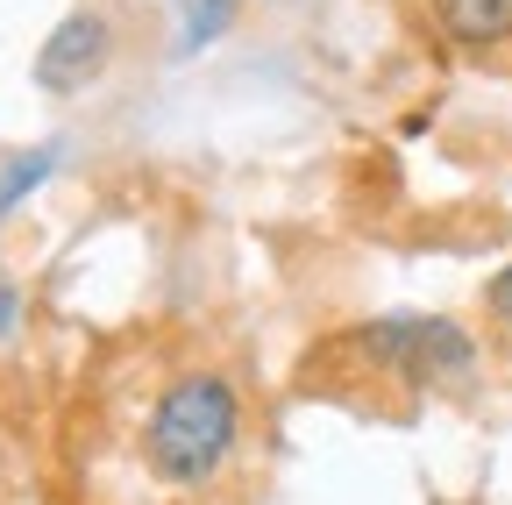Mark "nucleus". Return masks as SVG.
<instances>
[{"label": "nucleus", "instance_id": "f257e3e1", "mask_svg": "<svg viewBox=\"0 0 512 505\" xmlns=\"http://www.w3.org/2000/svg\"><path fill=\"white\" fill-rule=\"evenodd\" d=\"M249 434L242 392L228 370H178L143 413V463L171 491H207L228 477L235 449Z\"/></svg>", "mask_w": 512, "mask_h": 505}, {"label": "nucleus", "instance_id": "7ed1b4c3", "mask_svg": "<svg viewBox=\"0 0 512 505\" xmlns=\"http://www.w3.org/2000/svg\"><path fill=\"white\" fill-rule=\"evenodd\" d=\"M107 65H114V22H107L100 8H79V15H64V22L36 43L29 79H36L43 93H57V100H72V93L100 86Z\"/></svg>", "mask_w": 512, "mask_h": 505}, {"label": "nucleus", "instance_id": "0eeeda50", "mask_svg": "<svg viewBox=\"0 0 512 505\" xmlns=\"http://www.w3.org/2000/svg\"><path fill=\"white\" fill-rule=\"evenodd\" d=\"M484 313L512 335V264H505V271H491V285H484Z\"/></svg>", "mask_w": 512, "mask_h": 505}, {"label": "nucleus", "instance_id": "20e7f679", "mask_svg": "<svg viewBox=\"0 0 512 505\" xmlns=\"http://www.w3.org/2000/svg\"><path fill=\"white\" fill-rule=\"evenodd\" d=\"M427 29L448 50H498L512 43V0H427Z\"/></svg>", "mask_w": 512, "mask_h": 505}, {"label": "nucleus", "instance_id": "6e6552de", "mask_svg": "<svg viewBox=\"0 0 512 505\" xmlns=\"http://www.w3.org/2000/svg\"><path fill=\"white\" fill-rule=\"evenodd\" d=\"M15 313H22V292H15L8 278H0V342H8V335H15Z\"/></svg>", "mask_w": 512, "mask_h": 505}, {"label": "nucleus", "instance_id": "423d86ee", "mask_svg": "<svg viewBox=\"0 0 512 505\" xmlns=\"http://www.w3.org/2000/svg\"><path fill=\"white\" fill-rule=\"evenodd\" d=\"M178 50H207L214 36L235 29V0H178Z\"/></svg>", "mask_w": 512, "mask_h": 505}, {"label": "nucleus", "instance_id": "f03ea898", "mask_svg": "<svg viewBox=\"0 0 512 505\" xmlns=\"http://www.w3.org/2000/svg\"><path fill=\"white\" fill-rule=\"evenodd\" d=\"M328 356L392 392H441V385H470L477 335L448 313H370L328 342Z\"/></svg>", "mask_w": 512, "mask_h": 505}, {"label": "nucleus", "instance_id": "39448f33", "mask_svg": "<svg viewBox=\"0 0 512 505\" xmlns=\"http://www.w3.org/2000/svg\"><path fill=\"white\" fill-rule=\"evenodd\" d=\"M57 164H64V143L50 136V143H29V150H8L0 157V221H15L43 185L57 178Z\"/></svg>", "mask_w": 512, "mask_h": 505}]
</instances>
